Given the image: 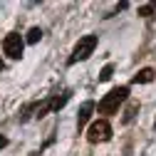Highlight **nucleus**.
Returning <instances> with one entry per match:
<instances>
[{
    "instance_id": "12",
    "label": "nucleus",
    "mask_w": 156,
    "mask_h": 156,
    "mask_svg": "<svg viewBox=\"0 0 156 156\" xmlns=\"http://www.w3.org/2000/svg\"><path fill=\"white\" fill-rule=\"evenodd\" d=\"M5 146H8V136H0V151H3Z\"/></svg>"
},
{
    "instance_id": "11",
    "label": "nucleus",
    "mask_w": 156,
    "mask_h": 156,
    "mask_svg": "<svg viewBox=\"0 0 156 156\" xmlns=\"http://www.w3.org/2000/svg\"><path fill=\"white\" fill-rule=\"evenodd\" d=\"M139 15H141V17L154 15V5H141V8H139Z\"/></svg>"
},
{
    "instance_id": "8",
    "label": "nucleus",
    "mask_w": 156,
    "mask_h": 156,
    "mask_svg": "<svg viewBox=\"0 0 156 156\" xmlns=\"http://www.w3.org/2000/svg\"><path fill=\"white\" fill-rule=\"evenodd\" d=\"M42 40V30L40 27H30V32H27V37H25V42L27 45H37Z\"/></svg>"
},
{
    "instance_id": "1",
    "label": "nucleus",
    "mask_w": 156,
    "mask_h": 156,
    "mask_svg": "<svg viewBox=\"0 0 156 156\" xmlns=\"http://www.w3.org/2000/svg\"><path fill=\"white\" fill-rule=\"evenodd\" d=\"M126 97H129V87H114L99 102V114H114L122 102H126Z\"/></svg>"
},
{
    "instance_id": "10",
    "label": "nucleus",
    "mask_w": 156,
    "mask_h": 156,
    "mask_svg": "<svg viewBox=\"0 0 156 156\" xmlns=\"http://www.w3.org/2000/svg\"><path fill=\"white\" fill-rule=\"evenodd\" d=\"M112 74H114V65H104L102 72H99V82H109Z\"/></svg>"
},
{
    "instance_id": "3",
    "label": "nucleus",
    "mask_w": 156,
    "mask_h": 156,
    "mask_svg": "<svg viewBox=\"0 0 156 156\" xmlns=\"http://www.w3.org/2000/svg\"><path fill=\"white\" fill-rule=\"evenodd\" d=\"M109 139H112V124L107 119H97L87 131V141L89 144H99V141H109Z\"/></svg>"
},
{
    "instance_id": "4",
    "label": "nucleus",
    "mask_w": 156,
    "mask_h": 156,
    "mask_svg": "<svg viewBox=\"0 0 156 156\" xmlns=\"http://www.w3.org/2000/svg\"><path fill=\"white\" fill-rule=\"evenodd\" d=\"M23 50H25V40H23L17 32L5 35V40H3V52L10 57V60H20V57H23Z\"/></svg>"
},
{
    "instance_id": "5",
    "label": "nucleus",
    "mask_w": 156,
    "mask_h": 156,
    "mask_svg": "<svg viewBox=\"0 0 156 156\" xmlns=\"http://www.w3.org/2000/svg\"><path fill=\"white\" fill-rule=\"evenodd\" d=\"M92 112H94V102H84V104L80 107V112H77V129H80V131L87 126V122H89Z\"/></svg>"
},
{
    "instance_id": "13",
    "label": "nucleus",
    "mask_w": 156,
    "mask_h": 156,
    "mask_svg": "<svg viewBox=\"0 0 156 156\" xmlns=\"http://www.w3.org/2000/svg\"><path fill=\"white\" fill-rule=\"evenodd\" d=\"M3 67H5V65H3V60H0V72H3Z\"/></svg>"
},
{
    "instance_id": "6",
    "label": "nucleus",
    "mask_w": 156,
    "mask_h": 156,
    "mask_svg": "<svg viewBox=\"0 0 156 156\" xmlns=\"http://www.w3.org/2000/svg\"><path fill=\"white\" fill-rule=\"evenodd\" d=\"M154 77H156V72L151 67H144L134 74V84H149V82H154Z\"/></svg>"
},
{
    "instance_id": "7",
    "label": "nucleus",
    "mask_w": 156,
    "mask_h": 156,
    "mask_svg": "<svg viewBox=\"0 0 156 156\" xmlns=\"http://www.w3.org/2000/svg\"><path fill=\"white\" fill-rule=\"evenodd\" d=\"M69 97H72V92L67 89V92H62V94H57V97H52L50 99V104H52V112H60L67 102H69Z\"/></svg>"
},
{
    "instance_id": "2",
    "label": "nucleus",
    "mask_w": 156,
    "mask_h": 156,
    "mask_svg": "<svg viewBox=\"0 0 156 156\" xmlns=\"http://www.w3.org/2000/svg\"><path fill=\"white\" fill-rule=\"evenodd\" d=\"M94 47H97V35H84L82 40L74 45V50L69 55V65H77V62L87 60V57L94 52Z\"/></svg>"
},
{
    "instance_id": "14",
    "label": "nucleus",
    "mask_w": 156,
    "mask_h": 156,
    "mask_svg": "<svg viewBox=\"0 0 156 156\" xmlns=\"http://www.w3.org/2000/svg\"><path fill=\"white\" fill-rule=\"evenodd\" d=\"M154 129H156V122H154Z\"/></svg>"
},
{
    "instance_id": "9",
    "label": "nucleus",
    "mask_w": 156,
    "mask_h": 156,
    "mask_svg": "<svg viewBox=\"0 0 156 156\" xmlns=\"http://www.w3.org/2000/svg\"><path fill=\"white\" fill-rule=\"evenodd\" d=\"M136 112H139V102H129V107H126V112H124V124L134 122V116H136Z\"/></svg>"
}]
</instances>
